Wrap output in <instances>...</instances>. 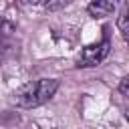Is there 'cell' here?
I'll return each mask as SVG.
<instances>
[{
	"mask_svg": "<svg viewBox=\"0 0 129 129\" xmlns=\"http://www.w3.org/2000/svg\"><path fill=\"white\" fill-rule=\"evenodd\" d=\"M24 4H40V0H22Z\"/></svg>",
	"mask_w": 129,
	"mask_h": 129,
	"instance_id": "obj_6",
	"label": "cell"
},
{
	"mask_svg": "<svg viewBox=\"0 0 129 129\" xmlns=\"http://www.w3.org/2000/svg\"><path fill=\"white\" fill-rule=\"evenodd\" d=\"M117 28H119L121 36L127 40V32H129V26H127V10H121V14L117 18Z\"/></svg>",
	"mask_w": 129,
	"mask_h": 129,
	"instance_id": "obj_4",
	"label": "cell"
},
{
	"mask_svg": "<svg viewBox=\"0 0 129 129\" xmlns=\"http://www.w3.org/2000/svg\"><path fill=\"white\" fill-rule=\"evenodd\" d=\"M117 2H123V0H117Z\"/></svg>",
	"mask_w": 129,
	"mask_h": 129,
	"instance_id": "obj_7",
	"label": "cell"
},
{
	"mask_svg": "<svg viewBox=\"0 0 129 129\" xmlns=\"http://www.w3.org/2000/svg\"><path fill=\"white\" fill-rule=\"evenodd\" d=\"M127 85H129V79L125 77V79L121 81V85H119V91H121V95H123V97H127Z\"/></svg>",
	"mask_w": 129,
	"mask_h": 129,
	"instance_id": "obj_5",
	"label": "cell"
},
{
	"mask_svg": "<svg viewBox=\"0 0 129 129\" xmlns=\"http://www.w3.org/2000/svg\"><path fill=\"white\" fill-rule=\"evenodd\" d=\"M56 91H58L56 79H38V81H30V83L22 85L20 89H16L12 95V101L16 107L34 109V107H40L46 101H50Z\"/></svg>",
	"mask_w": 129,
	"mask_h": 129,
	"instance_id": "obj_1",
	"label": "cell"
},
{
	"mask_svg": "<svg viewBox=\"0 0 129 129\" xmlns=\"http://www.w3.org/2000/svg\"><path fill=\"white\" fill-rule=\"evenodd\" d=\"M109 48H111V42L107 38H103L99 42H93V44H87L79 54V67H97V64H101L107 58Z\"/></svg>",
	"mask_w": 129,
	"mask_h": 129,
	"instance_id": "obj_2",
	"label": "cell"
},
{
	"mask_svg": "<svg viewBox=\"0 0 129 129\" xmlns=\"http://www.w3.org/2000/svg\"><path fill=\"white\" fill-rule=\"evenodd\" d=\"M117 8V0H93L87 6V12L93 18H107L115 12Z\"/></svg>",
	"mask_w": 129,
	"mask_h": 129,
	"instance_id": "obj_3",
	"label": "cell"
}]
</instances>
